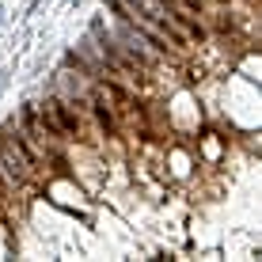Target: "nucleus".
<instances>
[{"mask_svg": "<svg viewBox=\"0 0 262 262\" xmlns=\"http://www.w3.org/2000/svg\"><path fill=\"white\" fill-rule=\"evenodd\" d=\"M50 111H53V118L61 122V133L80 137V118L72 114V103H65V99H50Z\"/></svg>", "mask_w": 262, "mask_h": 262, "instance_id": "nucleus-1", "label": "nucleus"}, {"mask_svg": "<svg viewBox=\"0 0 262 262\" xmlns=\"http://www.w3.org/2000/svg\"><path fill=\"white\" fill-rule=\"evenodd\" d=\"M92 111H95L99 125L106 129V137H114V114H111V106H106V99H103V95H92Z\"/></svg>", "mask_w": 262, "mask_h": 262, "instance_id": "nucleus-2", "label": "nucleus"}, {"mask_svg": "<svg viewBox=\"0 0 262 262\" xmlns=\"http://www.w3.org/2000/svg\"><path fill=\"white\" fill-rule=\"evenodd\" d=\"M42 4H46V0H31V4H27V8H23V15H34V12H38V8H42Z\"/></svg>", "mask_w": 262, "mask_h": 262, "instance_id": "nucleus-3", "label": "nucleus"}, {"mask_svg": "<svg viewBox=\"0 0 262 262\" xmlns=\"http://www.w3.org/2000/svg\"><path fill=\"white\" fill-rule=\"evenodd\" d=\"M8 76H12V72H8V69H0V92L8 88Z\"/></svg>", "mask_w": 262, "mask_h": 262, "instance_id": "nucleus-4", "label": "nucleus"}, {"mask_svg": "<svg viewBox=\"0 0 262 262\" xmlns=\"http://www.w3.org/2000/svg\"><path fill=\"white\" fill-rule=\"evenodd\" d=\"M4 19H8V12H4V4H0V27H4Z\"/></svg>", "mask_w": 262, "mask_h": 262, "instance_id": "nucleus-5", "label": "nucleus"}, {"mask_svg": "<svg viewBox=\"0 0 262 262\" xmlns=\"http://www.w3.org/2000/svg\"><path fill=\"white\" fill-rule=\"evenodd\" d=\"M0 190H4V179H0Z\"/></svg>", "mask_w": 262, "mask_h": 262, "instance_id": "nucleus-6", "label": "nucleus"}]
</instances>
